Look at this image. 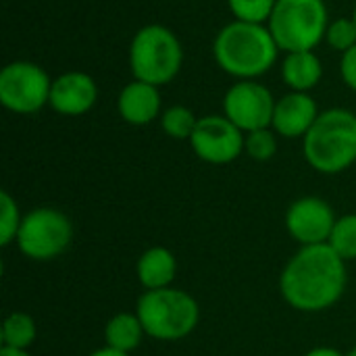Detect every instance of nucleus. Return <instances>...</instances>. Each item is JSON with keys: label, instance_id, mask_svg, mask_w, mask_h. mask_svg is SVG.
I'll list each match as a JSON object with an SVG mask.
<instances>
[{"label": "nucleus", "instance_id": "f257e3e1", "mask_svg": "<svg viewBox=\"0 0 356 356\" xmlns=\"http://www.w3.org/2000/svg\"><path fill=\"white\" fill-rule=\"evenodd\" d=\"M346 261L330 246H302L280 277L284 300L300 313H319L334 307L346 290Z\"/></svg>", "mask_w": 356, "mask_h": 356}, {"label": "nucleus", "instance_id": "f03ea898", "mask_svg": "<svg viewBox=\"0 0 356 356\" xmlns=\"http://www.w3.org/2000/svg\"><path fill=\"white\" fill-rule=\"evenodd\" d=\"M280 46L265 23L234 19L223 25L213 42V56L221 71L240 79H259L280 58Z\"/></svg>", "mask_w": 356, "mask_h": 356}, {"label": "nucleus", "instance_id": "7ed1b4c3", "mask_svg": "<svg viewBox=\"0 0 356 356\" xmlns=\"http://www.w3.org/2000/svg\"><path fill=\"white\" fill-rule=\"evenodd\" d=\"M307 163L325 175L340 173L356 163V115L348 108L321 111L302 138Z\"/></svg>", "mask_w": 356, "mask_h": 356}, {"label": "nucleus", "instance_id": "20e7f679", "mask_svg": "<svg viewBox=\"0 0 356 356\" xmlns=\"http://www.w3.org/2000/svg\"><path fill=\"white\" fill-rule=\"evenodd\" d=\"M184 67V46L173 29L161 23L144 25L129 44V71L134 79L156 88L171 83Z\"/></svg>", "mask_w": 356, "mask_h": 356}, {"label": "nucleus", "instance_id": "39448f33", "mask_svg": "<svg viewBox=\"0 0 356 356\" xmlns=\"http://www.w3.org/2000/svg\"><path fill=\"white\" fill-rule=\"evenodd\" d=\"M136 315L146 336L159 342H177L196 330L200 307L194 296L177 288L146 290L136 305Z\"/></svg>", "mask_w": 356, "mask_h": 356}, {"label": "nucleus", "instance_id": "423d86ee", "mask_svg": "<svg viewBox=\"0 0 356 356\" xmlns=\"http://www.w3.org/2000/svg\"><path fill=\"white\" fill-rule=\"evenodd\" d=\"M327 25L330 13L325 0H277L267 21L284 54L315 50L325 40Z\"/></svg>", "mask_w": 356, "mask_h": 356}, {"label": "nucleus", "instance_id": "0eeeda50", "mask_svg": "<svg viewBox=\"0 0 356 356\" xmlns=\"http://www.w3.org/2000/svg\"><path fill=\"white\" fill-rule=\"evenodd\" d=\"M73 240V223L52 207L29 211L19 227L17 246L31 261H52L60 257Z\"/></svg>", "mask_w": 356, "mask_h": 356}, {"label": "nucleus", "instance_id": "6e6552de", "mask_svg": "<svg viewBox=\"0 0 356 356\" xmlns=\"http://www.w3.org/2000/svg\"><path fill=\"white\" fill-rule=\"evenodd\" d=\"M52 79L31 60H13L0 71V104L15 115H35L50 104Z\"/></svg>", "mask_w": 356, "mask_h": 356}, {"label": "nucleus", "instance_id": "1a4fd4ad", "mask_svg": "<svg viewBox=\"0 0 356 356\" xmlns=\"http://www.w3.org/2000/svg\"><path fill=\"white\" fill-rule=\"evenodd\" d=\"M275 98L271 90L257 79L232 83L223 96V115L244 134L271 127Z\"/></svg>", "mask_w": 356, "mask_h": 356}, {"label": "nucleus", "instance_id": "9d476101", "mask_svg": "<svg viewBox=\"0 0 356 356\" xmlns=\"http://www.w3.org/2000/svg\"><path fill=\"white\" fill-rule=\"evenodd\" d=\"M246 134L225 115H204L190 138L194 154L209 165H229L244 152Z\"/></svg>", "mask_w": 356, "mask_h": 356}, {"label": "nucleus", "instance_id": "9b49d317", "mask_svg": "<svg viewBox=\"0 0 356 356\" xmlns=\"http://www.w3.org/2000/svg\"><path fill=\"white\" fill-rule=\"evenodd\" d=\"M336 221L338 219L330 202L317 196H305L294 200L286 213L288 234L302 246L327 244Z\"/></svg>", "mask_w": 356, "mask_h": 356}, {"label": "nucleus", "instance_id": "f8f14e48", "mask_svg": "<svg viewBox=\"0 0 356 356\" xmlns=\"http://www.w3.org/2000/svg\"><path fill=\"white\" fill-rule=\"evenodd\" d=\"M98 100V83L90 73L67 71L52 79L50 108L63 117H81L94 108Z\"/></svg>", "mask_w": 356, "mask_h": 356}, {"label": "nucleus", "instance_id": "ddd939ff", "mask_svg": "<svg viewBox=\"0 0 356 356\" xmlns=\"http://www.w3.org/2000/svg\"><path fill=\"white\" fill-rule=\"evenodd\" d=\"M317 100L311 92H288L275 100L271 129L282 138H305L319 117Z\"/></svg>", "mask_w": 356, "mask_h": 356}, {"label": "nucleus", "instance_id": "4468645a", "mask_svg": "<svg viewBox=\"0 0 356 356\" xmlns=\"http://www.w3.org/2000/svg\"><path fill=\"white\" fill-rule=\"evenodd\" d=\"M117 111L121 119L129 125H148L163 115V100H161V88L134 79L119 92L117 98Z\"/></svg>", "mask_w": 356, "mask_h": 356}, {"label": "nucleus", "instance_id": "2eb2a0df", "mask_svg": "<svg viewBox=\"0 0 356 356\" xmlns=\"http://www.w3.org/2000/svg\"><path fill=\"white\" fill-rule=\"evenodd\" d=\"M282 79L292 92H311L323 79V65L315 50L286 52L282 60Z\"/></svg>", "mask_w": 356, "mask_h": 356}, {"label": "nucleus", "instance_id": "dca6fc26", "mask_svg": "<svg viewBox=\"0 0 356 356\" xmlns=\"http://www.w3.org/2000/svg\"><path fill=\"white\" fill-rule=\"evenodd\" d=\"M136 273L140 284L146 290H163L171 288L175 273H177V261L171 250L163 246H152L142 252L136 265Z\"/></svg>", "mask_w": 356, "mask_h": 356}, {"label": "nucleus", "instance_id": "f3484780", "mask_svg": "<svg viewBox=\"0 0 356 356\" xmlns=\"http://www.w3.org/2000/svg\"><path fill=\"white\" fill-rule=\"evenodd\" d=\"M144 325L136 313H117L108 319L104 327V340L108 348H115L119 353H131L142 344L144 338Z\"/></svg>", "mask_w": 356, "mask_h": 356}, {"label": "nucleus", "instance_id": "a211bd4d", "mask_svg": "<svg viewBox=\"0 0 356 356\" xmlns=\"http://www.w3.org/2000/svg\"><path fill=\"white\" fill-rule=\"evenodd\" d=\"M35 321L27 313H10L2 323V346L27 350L35 342Z\"/></svg>", "mask_w": 356, "mask_h": 356}, {"label": "nucleus", "instance_id": "6ab92c4d", "mask_svg": "<svg viewBox=\"0 0 356 356\" xmlns=\"http://www.w3.org/2000/svg\"><path fill=\"white\" fill-rule=\"evenodd\" d=\"M198 119L200 117H196V113L192 108H188L184 104H173V106L163 111L159 121H161V129L169 138L190 142V138H192V134H194V129L198 125Z\"/></svg>", "mask_w": 356, "mask_h": 356}, {"label": "nucleus", "instance_id": "aec40b11", "mask_svg": "<svg viewBox=\"0 0 356 356\" xmlns=\"http://www.w3.org/2000/svg\"><path fill=\"white\" fill-rule=\"evenodd\" d=\"M327 244L344 261H356V215H344L336 221Z\"/></svg>", "mask_w": 356, "mask_h": 356}, {"label": "nucleus", "instance_id": "412c9836", "mask_svg": "<svg viewBox=\"0 0 356 356\" xmlns=\"http://www.w3.org/2000/svg\"><path fill=\"white\" fill-rule=\"evenodd\" d=\"M21 221L23 217L19 213L17 200L6 190H2L0 192V246H8L10 242L17 240Z\"/></svg>", "mask_w": 356, "mask_h": 356}, {"label": "nucleus", "instance_id": "4be33fe9", "mask_svg": "<svg viewBox=\"0 0 356 356\" xmlns=\"http://www.w3.org/2000/svg\"><path fill=\"white\" fill-rule=\"evenodd\" d=\"M244 152L259 161V163H267L275 156L277 152V134L267 127V129H257L246 134L244 138Z\"/></svg>", "mask_w": 356, "mask_h": 356}, {"label": "nucleus", "instance_id": "5701e85b", "mask_svg": "<svg viewBox=\"0 0 356 356\" xmlns=\"http://www.w3.org/2000/svg\"><path fill=\"white\" fill-rule=\"evenodd\" d=\"M277 0H227V6L238 21L246 23H265L269 21Z\"/></svg>", "mask_w": 356, "mask_h": 356}, {"label": "nucleus", "instance_id": "b1692460", "mask_svg": "<svg viewBox=\"0 0 356 356\" xmlns=\"http://www.w3.org/2000/svg\"><path fill=\"white\" fill-rule=\"evenodd\" d=\"M323 42H327V46L338 50L340 54H344L346 50L356 46V23L353 15L350 17H338V19L330 21Z\"/></svg>", "mask_w": 356, "mask_h": 356}, {"label": "nucleus", "instance_id": "393cba45", "mask_svg": "<svg viewBox=\"0 0 356 356\" xmlns=\"http://www.w3.org/2000/svg\"><path fill=\"white\" fill-rule=\"evenodd\" d=\"M340 77L346 88L356 92V46L346 50L340 58Z\"/></svg>", "mask_w": 356, "mask_h": 356}, {"label": "nucleus", "instance_id": "a878e982", "mask_svg": "<svg viewBox=\"0 0 356 356\" xmlns=\"http://www.w3.org/2000/svg\"><path fill=\"white\" fill-rule=\"evenodd\" d=\"M305 356H346L342 355L340 350H336V348H330V346H319V348H313V350H309Z\"/></svg>", "mask_w": 356, "mask_h": 356}, {"label": "nucleus", "instance_id": "bb28decb", "mask_svg": "<svg viewBox=\"0 0 356 356\" xmlns=\"http://www.w3.org/2000/svg\"><path fill=\"white\" fill-rule=\"evenodd\" d=\"M90 356H129L127 353H119V350H115V348H108V346H104V348H98V350H94Z\"/></svg>", "mask_w": 356, "mask_h": 356}, {"label": "nucleus", "instance_id": "cd10ccee", "mask_svg": "<svg viewBox=\"0 0 356 356\" xmlns=\"http://www.w3.org/2000/svg\"><path fill=\"white\" fill-rule=\"evenodd\" d=\"M0 356H29L27 350H17V348H6V346H2L0 348Z\"/></svg>", "mask_w": 356, "mask_h": 356}, {"label": "nucleus", "instance_id": "c85d7f7f", "mask_svg": "<svg viewBox=\"0 0 356 356\" xmlns=\"http://www.w3.org/2000/svg\"><path fill=\"white\" fill-rule=\"evenodd\" d=\"M346 356H356V346H355V348H353V350H350V353H348V355H346Z\"/></svg>", "mask_w": 356, "mask_h": 356}, {"label": "nucleus", "instance_id": "c756f323", "mask_svg": "<svg viewBox=\"0 0 356 356\" xmlns=\"http://www.w3.org/2000/svg\"><path fill=\"white\" fill-rule=\"evenodd\" d=\"M353 19H355V23H356V6H355V10H353Z\"/></svg>", "mask_w": 356, "mask_h": 356}]
</instances>
